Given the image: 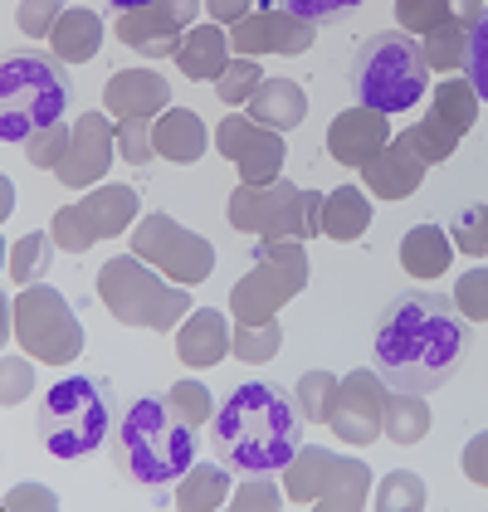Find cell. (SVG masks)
<instances>
[{"label":"cell","mask_w":488,"mask_h":512,"mask_svg":"<svg viewBox=\"0 0 488 512\" xmlns=\"http://www.w3.org/2000/svg\"><path fill=\"white\" fill-rule=\"evenodd\" d=\"M371 352H376V371L391 391H440L464 366L469 317L445 293L410 288L381 308Z\"/></svg>","instance_id":"obj_1"},{"label":"cell","mask_w":488,"mask_h":512,"mask_svg":"<svg viewBox=\"0 0 488 512\" xmlns=\"http://www.w3.org/2000/svg\"><path fill=\"white\" fill-rule=\"evenodd\" d=\"M215 459L240 473H274L303 449V415L298 400H288L269 381L235 386L210 415Z\"/></svg>","instance_id":"obj_2"},{"label":"cell","mask_w":488,"mask_h":512,"mask_svg":"<svg viewBox=\"0 0 488 512\" xmlns=\"http://www.w3.org/2000/svg\"><path fill=\"white\" fill-rule=\"evenodd\" d=\"M113 464L132 483L166 488L196 464V425H186L166 400H132L113 430Z\"/></svg>","instance_id":"obj_3"},{"label":"cell","mask_w":488,"mask_h":512,"mask_svg":"<svg viewBox=\"0 0 488 512\" xmlns=\"http://www.w3.org/2000/svg\"><path fill=\"white\" fill-rule=\"evenodd\" d=\"M347 83H352V93H357L362 108H376L386 118L391 113H410L425 98V88H430L425 44L410 40L406 30H381V35L357 44Z\"/></svg>","instance_id":"obj_4"},{"label":"cell","mask_w":488,"mask_h":512,"mask_svg":"<svg viewBox=\"0 0 488 512\" xmlns=\"http://www.w3.org/2000/svg\"><path fill=\"white\" fill-rule=\"evenodd\" d=\"M40 444L54 459H83L103 439H113L118 415H113V386L98 376H64L54 381L40 400Z\"/></svg>","instance_id":"obj_5"},{"label":"cell","mask_w":488,"mask_h":512,"mask_svg":"<svg viewBox=\"0 0 488 512\" xmlns=\"http://www.w3.org/2000/svg\"><path fill=\"white\" fill-rule=\"evenodd\" d=\"M69 108V74L64 59L49 54H15L0 69V142L25 147L35 132L64 122Z\"/></svg>","instance_id":"obj_6"},{"label":"cell","mask_w":488,"mask_h":512,"mask_svg":"<svg viewBox=\"0 0 488 512\" xmlns=\"http://www.w3.org/2000/svg\"><path fill=\"white\" fill-rule=\"evenodd\" d=\"M98 298L122 327H152V332H171L191 313V288L171 283L137 254H118L98 269Z\"/></svg>","instance_id":"obj_7"},{"label":"cell","mask_w":488,"mask_h":512,"mask_svg":"<svg viewBox=\"0 0 488 512\" xmlns=\"http://www.w3.org/2000/svg\"><path fill=\"white\" fill-rule=\"evenodd\" d=\"M230 225L259 239H308L323 235V196L318 191H298L293 181H264L230 196Z\"/></svg>","instance_id":"obj_8"},{"label":"cell","mask_w":488,"mask_h":512,"mask_svg":"<svg viewBox=\"0 0 488 512\" xmlns=\"http://www.w3.org/2000/svg\"><path fill=\"white\" fill-rule=\"evenodd\" d=\"M308 288V249L303 239H259L254 269L235 283L230 313L240 322H269L284 313L288 298Z\"/></svg>","instance_id":"obj_9"},{"label":"cell","mask_w":488,"mask_h":512,"mask_svg":"<svg viewBox=\"0 0 488 512\" xmlns=\"http://www.w3.org/2000/svg\"><path fill=\"white\" fill-rule=\"evenodd\" d=\"M10 332L20 342V352H30L35 361L64 366L83 352V327L69 298L49 283H30L15 303H10Z\"/></svg>","instance_id":"obj_10"},{"label":"cell","mask_w":488,"mask_h":512,"mask_svg":"<svg viewBox=\"0 0 488 512\" xmlns=\"http://www.w3.org/2000/svg\"><path fill=\"white\" fill-rule=\"evenodd\" d=\"M284 488L293 503H323V508H362L371 493V469L357 459H337L332 449L303 444L284 464Z\"/></svg>","instance_id":"obj_11"},{"label":"cell","mask_w":488,"mask_h":512,"mask_svg":"<svg viewBox=\"0 0 488 512\" xmlns=\"http://www.w3.org/2000/svg\"><path fill=\"white\" fill-rule=\"evenodd\" d=\"M132 254L147 259L152 269H162L171 283H186V288H196V283H205V278L215 274V249H210L196 230L176 225L171 215H147V220H137Z\"/></svg>","instance_id":"obj_12"},{"label":"cell","mask_w":488,"mask_h":512,"mask_svg":"<svg viewBox=\"0 0 488 512\" xmlns=\"http://www.w3.org/2000/svg\"><path fill=\"white\" fill-rule=\"evenodd\" d=\"M137 220V191L132 186H93L79 205H64L49 225L54 244L64 254H83L93 249L98 239H113L122 235L127 225Z\"/></svg>","instance_id":"obj_13"},{"label":"cell","mask_w":488,"mask_h":512,"mask_svg":"<svg viewBox=\"0 0 488 512\" xmlns=\"http://www.w3.org/2000/svg\"><path fill=\"white\" fill-rule=\"evenodd\" d=\"M327 425L342 444H371L381 439V425H386V381L381 371H347L337 381V395H332V410H327Z\"/></svg>","instance_id":"obj_14"},{"label":"cell","mask_w":488,"mask_h":512,"mask_svg":"<svg viewBox=\"0 0 488 512\" xmlns=\"http://www.w3.org/2000/svg\"><path fill=\"white\" fill-rule=\"evenodd\" d=\"M205 0H152V5H137V10H118V40L147 59H176L181 49V30L196 20Z\"/></svg>","instance_id":"obj_15"},{"label":"cell","mask_w":488,"mask_h":512,"mask_svg":"<svg viewBox=\"0 0 488 512\" xmlns=\"http://www.w3.org/2000/svg\"><path fill=\"white\" fill-rule=\"evenodd\" d=\"M215 147H220V157L240 166V181L249 186L279 181V171H284V132L254 118H225L215 127Z\"/></svg>","instance_id":"obj_16"},{"label":"cell","mask_w":488,"mask_h":512,"mask_svg":"<svg viewBox=\"0 0 488 512\" xmlns=\"http://www.w3.org/2000/svg\"><path fill=\"white\" fill-rule=\"evenodd\" d=\"M113 157H118V127L93 108V113H83V118L74 122L69 152H64V161H59L54 171H59V181H64L69 191H88V186L103 181V171L113 166Z\"/></svg>","instance_id":"obj_17"},{"label":"cell","mask_w":488,"mask_h":512,"mask_svg":"<svg viewBox=\"0 0 488 512\" xmlns=\"http://www.w3.org/2000/svg\"><path fill=\"white\" fill-rule=\"evenodd\" d=\"M313 25L288 15V10H249L244 20L230 25V49L244 59H259V54H308L313 49Z\"/></svg>","instance_id":"obj_18"},{"label":"cell","mask_w":488,"mask_h":512,"mask_svg":"<svg viewBox=\"0 0 488 512\" xmlns=\"http://www.w3.org/2000/svg\"><path fill=\"white\" fill-rule=\"evenodd\" d=\"M425 157L415 152V142H410V132H401V137H391L376 157L362 166V181L371 196L381 200H406L420 191V181H425Z\"/></svg>","instance_id":"obj_19"},{"label":"cell","mask_w":488,"mask_h":512,"mask_svg":"<svg viewBox=\"0 0 488 512\" xmlns=\"http://www.w3.org/2000/svg\"><path fill=\"white\" fill-rule=\"evenodd\" d=\"M386 142H391V122H386V113L362 108V103L347 108V113H337L332 127H327V157L342 161V166H357V171H362Z\"/></svg>","instance_id":"obj_20"},{"label":"cell","mask_w":488,"mask_h":512,"mask_svg":"<svg viewBox=\"0 0 488 512\" xmlns=\"http://www.w3.org/2000/svg\"><path fill=\"white\" fill-rule=\"evenodd\" d=\"M103 108L113 118H157L171 108V83L157 69H118L103 88Z\"/></svg>","instance_id":"obj_21"},{"label":"cell","mask_w":488,"mask_h":512,"mask_svg":"<svg viewBox=\"0 0 488 512\" xmlns=\"http://www.w3.org/2000/svg\"><path fill=\"white\" fill-rule=\"evenodd\" d=\"M230 342H235V332H230L225 313L191 308L186 322H181V332H176V356H181L186 366H220L225 356L235 352Z\"/></svg>","instance_id":"obj_22"},{"label":"cell","mask_w":488,"mask_h":512,"mask_svg":"<svg viewBox=\"0 0 488 512\" xmlns=\"http://www.w3.org/2000/svg\"><path fill=\"white\" fill-rule=\"evenodd\" d=\"M230 30L225 25H196L186 40H181V49H176V69L186 74V79H196V83H210V79H220L225 74V64H230Z\"/></svg>","instance_id":"obj_23"},{"label":"cell","mask_w":488,"mask_h":512,"mask_svg":"<svg viewBox=\"0 0 488 512\" xmlns=\"http://www.w3.org/2000/svg\"><path fill=\"white\" fill-rule=\"evenodd\" d=\"M152 147H157V157L176 161V166H191V161L205 157L210 137H205V122L191 108H166L162 118L152 122Z\"/></svg>","instance_id":"obj_24"},{"label":"cell","mask_w":488,"mask_h":512,"mask_svg":"<svg viewBox=\"0 0 488 512\" xmlns=\"http://www.w3.org/2000/svg\"><path fill=\"white\" fill-rule=\"evenodd\" d=\"M249 118L274 127V132H293L298 122L308 118V93L293 79H264L259 93L249 98Z\"/></svg>","instance_id":"obj_25"},{"label":"cell","mask_w":488,"mask_h":512,"mask_svg":"<svg viewBox=\"0 0 488 512\" xmlns=\"http://www.w3.org/2000/svg\"><path fill=\"white\" fill-rule=\"evenodd\" d=\"M49 49L64 64H88L103 49V20L93 10H64L59 25L49 30Z\"/></svg>","instance_id":"obj_26"},{"label":"cell","mask_w":488,"mask_h":512,"mask_svg":"<svg viewBox=\"0 0 488 512\" xmlns=\"http://www.w3.org/2000/svg\"><path fill=\"white\" fill-rule=\"evenodd\" d=\"M449 254H454V239L440 225H415L401 235V264L415 278H435L449 269Z\"/></svg>","instance_id":"obj_27"},{"label":"cell","mask_w":488,"mask_h":512,"mask_svg":"<svg viewBox=\"0 0 488 512\" xmlns=\"http://www.w3.org/2000/svg\"><path fill=\"white\" fill-rule=\"evenodd\" d=\"M371 225V200L357 186H337L332 196H323V235L337 244H352L366 235Z\"/></svg>","instance_id":"obj_28"},{"label":"cell","mask_w":488,"mask_h":512,"mask_svg":"<svg viewBox=\"0 0 488 512\" xmlns=\"http://www.w3.org/2000/svg\"><path fill=\"white\" fill-rule=\"evenodd\" d=\"M225 498H230V464H220V459L191 464L186 478H176V508L205 512V508H220Z\"/></svg>","instance_id":"obj_29"},{"label":"cell","mask_w":488,"mask_h":512,"mask_svg":"<svg viewBox=\"0 0 488 512\" xmlns=\"http://www.w3.org/2000/svg\"><path fill=\"white\" fill-rule=\"evenodd\" d=\"M381 434L391 439V444H420L425 434H430V400L420 391H386V425Z\"/></svg>","instance_id":"obj_30"},{"label":"cell","mask_w":488,"mask_h":512,"mask_svg":"<svg viewBox=\"0 0 488 512\" xmlns=\"http://www.w3.org/2000/svg\"><path fill=\"white\" fill-rule=\"evenodd\" d=\"M430 113L464 137V132L479 122V93H474V83L469 79H440L435 83V108H430Z\"/></svg>","instance_id":"obj_31"},{"label":"cell","mask_w":488,"mask_h":512,"mask_svg":"<svg viewBox=\"0 0 488 512\" xmlns=\"http://www.w3.org/2000/svg\"><path fill=\"white\" fill-rule=\"evenodd\" d=\"M235 356L249 361V366H259V361H274L279 347H284V327H279V317H269V322H240L235 327Z\"/></svg>","instance_id":"obj_32"},{"label":"cell","mask_w":488,"mask_h":512,"mask_svg":"<svg viewBox=\"0 0 488 512\" xmlns=\"http://www.w3.org/2000/svg\"><path fill=\"white\" fill-rule=\"evenodd\" d=\"M332 395H337V381H332V371H303V376H298V386H293L298 415H303L308 425H327Z\"/></svg>","instance_id":"obj_33"},{"label":"cell","mask_w":488,"mask_h":512,"mask_svg":"<svg viewBox=\"0 0 488 512\" xmlns=\"http://www.w3.org/2000/svg\"><path fill=\"white\" fill-rule=\"evenodd\" d=\"M49 259H54V235H20V244L10 249V278L40 283V274H49Z\"/></svg>","instance_id":"obj_34"},{"label":"cell","mask_w":488,"mask_h":512,"mask_svg":"<svg viewBox=\"0 0 488 512\" xmlns=\"http://www.w3.org/2000/svg\"><path fill=\"white\" fill-rule=\"evenodd\" d=\"M259 83H264V74H259V59H244V54H235V59L225 64V74L215 79V93H220V103L240 108V103H249V98L259 93Z\"/></svg>","instance_id":"obj_35"},{"label":"cell","mask_w":488,"mask_h":512,"mask_svg":"<svg viewBox=\"0 0 488 512\" xmlns=\"http://www.w3.org/2000/svg\"><path fill=\"white\" fill-rule=\"evenodd\" d=\"M376 508L381 512H401V508H425V483L410 469H391L376 483Z\"/></svg>","instance_id":"obj_36"},{"label":"cell","mask_w":488,"mask_h":512,"mask_svg":"<svg viewBox=\"0 0 488 512\" xmlns=\"http://www.w3.org/2000/svg\"><path fill=\"white\" fill-rule=\"evenodd\" d=\"M396 20L406 35H435V30L454 25V10H449V0H396Z\"/></svg>","instance_id":"obj_37"},{"label":"cell","mask_w":488,"mask_h":512,"mask_svg":"<svg viewBox=\"0 0 488 512\" xmlns=\"http://www.w3.org/2000/svg\"><path fill=\"white\" fill-rule=\"evenodd\" d=\"M410 142H415V152L425 157V166H435V161H449V157H454V147H459V132H454V127H445V122L430 113L425 122H415V127H410Z\"/></svg>","instance_id":"obj_38"},{"label":"cell","mask_w":488,"mask_h":512,"mask_svg":"<svg viewBox=\"0 0 488 512\" xmlns=\"http://www.w3.org/2000/svg\"><path fill=\"white\" fill-rule=\"evenodd\" d=\"M464 79L474 83L479 103H488V5H484V15L469 25V44H464Z\"/></svg>","instance_id":"obj_39"},{"label":"cell","mask_w":488,"mask_h":512,"mask_svg":"<svg viewBox=\"0 0 488 512\" xmlns=\"http://www.w3.org/2000/svg\"><path fill=\"white\" fill-rule=\"evenodd\" d=\"M425 59H430V69H464V44H469V30L454 20L445 30H435V35H425Z\"/></svg>","instance_id":"obj_40"},{"label":"cell","mask_w":488,"mask_h":512,"mask_svg":"<svg viewBox=\"0 0 488 512\" xmlns=\"http://www.w3.org/2000/svg\"><path fill=\"white\" fill-rule=\"evenodd\" d=\"M166 405L186 420V425H210V415H215V405H210V391H205L201 381H176L171 391H166Z\"/></svg>","instance_id":"obj_41"},{"label":"cell","mask_w":488,"mask_h":512,"mask_svg":"<svg viewBox=\"0 0 488 512\" xmlns=\"http://www.w3.org/2000/svg\"><path fill=\"white\" fill-rule=\"evenodd\" d=\"M454 249L459 254H488V205H469V210H459L454 215Z\"/></svg>","instance_id":"obj_42"},{"label":"cell","mask_w":488,"mask_h":512,"mask_svg":"<svg viewBox=\"0 0 488 512\" xmlns=\"http://www.w3.org/2000/svg\"><path fill=\"white\" fill-rule=\"evenodd\" d=\"M69 137H74V127H64V122H54V127L35 132V137L25 142V157H30V166L54 171V166L64 161V152H69Z\"/></svg>","instance_id":"obj_43"},{"label":"cell","mask_w":488,"mask_h":512,"mask_svg":"<svg viewBox=\"0 0 488 512\" xmlns=\"http://www.w3.org/2000/svg\"><path fill=\"white\" fill-rule=\"evenodd\" d=\"M454 308L469 317V322H488V269H469V274H459L454 283Z\"/></svg>","instance_id":"obj_44"},{"label":"cell","mask_w":488,"mask_h":512,"mask_svg":"<svg viewBox=\"0 0 488 512\" xmlns=\"http://www.w3.org/2000/svg\"><path fill=\"white\" fill-rule=\"evenodd\" d=\"M152 122L157 118H118V157L122 161L142 166V161L157 157V147H152Z\"/></svg>","instance_id":"obj_45"},{"label":"cell","mask_w":488,"mask_h":512,"mask_svg":"<svg viewBox=\"0 0 488 512\" xmlns=\"http://www.w3.org/2000/svg\"><path fill=\"white\" fill-rule=\"evenodd\" d=\"M59 15H64V0H20V30L30 35V40H49V30L59 25Z\"/></svg>","instance_id":"obj_46"},{"label":"cell","mask_w":488,"mask_h":512,"mask_svg":"<svg viewBox=\"0 0 488 512\" xmlns=\"http://www.w3.org/2000/svg\"><path fill=\"white\" fill-rule=\"evenodd\" d=\"M357 5H362V0H279V10L298 15V20H308V25L337 20V15H347V10H357Z\"/></svg>","instance_id":"obj_47"},{"label":"cell","mask_w":488,"mask_h":512,"mask_svg":"<svg viewBox=\"0 0 488 512\" xmlns=\"http://www.w3.org/2000/svg\"><path fill=\"white\" fill-rule=\"evenodd\" d=\"M235 508H244V512L279 508V488L269 483V473H249V483H244V488H235Z\"/></svg>","instance_id":"obj_48"},{"label":"cell","mask_w":488,"mask_h":512,"mask_svg":"<svg viewBox=\"0 0 488 512\" xmlns=\"http://www.w3.org/2000/svg\"><path fill=\"white\" fill-rule=\"evenodd\" d=\"M464 478L474 488H488V430H479L464 444Z\"/></svg>","instance_id":"obj_49"},{"label":"cell","mask_w":488,"mask_h":512,"mask_svg":"<svg viewBox=\"0 0 488 512\" xmlns=\"http://www.w3.org/2000/svg\"><path fill=\"white\" fill-rule=\"evenodd\" d=\"M0 371H5V391H0V400H5V405H20V400L30 395V386H35L30 366H25V361H15V356H5V366H0Z\"/></svg>","instance_id":"obj_50"},{"label":"cell","mask_w":488,"mask_h":512,"mask_svg":"<svg viewBox=\"0 0 488 512\" xmlns=\"http://www.w3.org/2000/svg\"><path fill=\"white\" fill-rule=\"evenodd\" d=\"M5 508H59V498H54L49 488L25 483V488H10V493H5Z\"/></svg>","instance_id":"obj_51"},{"label":"cell","mask_w":488,"mask_h":512,"mask_svg":"<svg viewBox=\"0 0 488 512\" xmlns=\"http://www.w3.org/2000/svg\"><path fill=\"white\" fill-rule=\"evenodd\" d=\"M205 10H210L215 25H235L249 15V0H205Z\"/></svg>","instance_id":"obj_52"},{"label":"cell","mask_w":488,"mask_h":512,"mask_svg":"<svg viewBox=\"0 0 488 512\" xmlns=\"http://www.w3.org/2000/svg\"><path fill=\"white\" fill-rule=\"evenodd\" d=\"M449 10H454V20H459V25L469 30V25H474V20L484 15V0H449Z\"/></svg>","instance_id":"obj_53"},{"label":"cell","mask_w":488,"mask_h":512,"mask_svg":"<svg viewBox=\"0 0 488 512\" xmlns=\"http://www.w3.org/2000/svg\"><path fill=\"white\" fill-rule=\"evenodd\" d=\"M118 10H137V5H152V0H113Z\"/></svg>","instance_id":"obj_54"}]
</instances>
